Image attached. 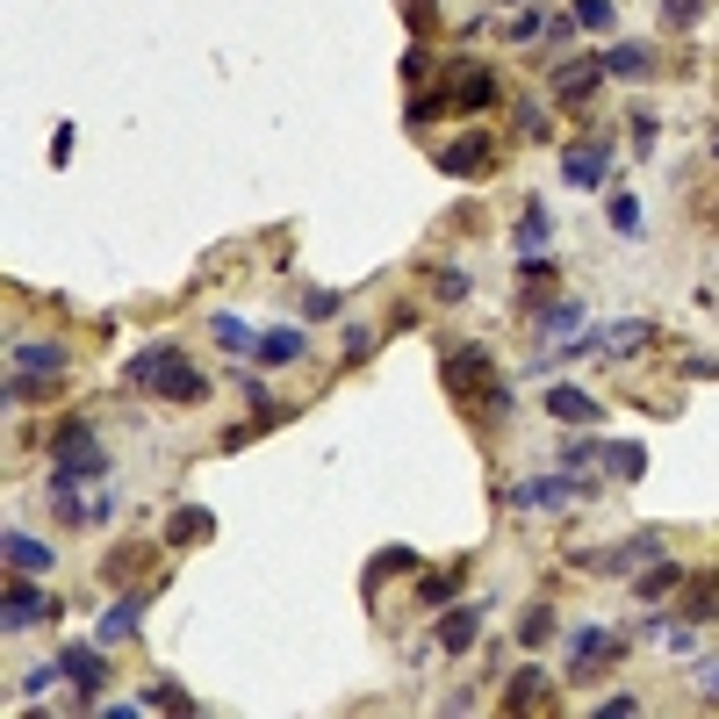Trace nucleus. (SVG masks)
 <instances>
[{
  "mask_svg": "<svg viewBox=\"0 0 719 719\" xmlns=\"http://www.w3.org/2000/svg\"><path fill=\"white\" fill-rule=\"evenodd\" d=\"M15 367H22V375H30V367H36V375H51V367H66V345H51V339H22V345H15Z\"/></svg>",
  "mask_w": 719,
  "mask_h": 719,
  "instance_id": "nucleus-23",
  "label": "nucleus"
},
{
  "mask_svg": "<svg viewBox=\"0 0 719 719\" xmlns=\"http://www.w3.org/2000/svg\"><path fill=\"white\" fill-rule=\"evenodd\" d=\"M439 94H446V108H461V116H482V108H497V72H490V66H453Z\"/></svg>",
  "mask_w": 719,
  "mask_h": 719,
  "instance_id": "nucleus-4",
  "label": "nucleus"
},
{
  "mask_svg": "<svg viewBox=\"0 0 719 719\" xmlns=\"http://www.w3.org/2000/svg\"><path fill=\"white\" fill-rule=\"evenodd\" d=\"M604 173H612V144H604V138L568 144V158H562V180H568V188H598Z\"/></svg>",
  "mask_w": 719,
  "mask_h": 719,
  "instance_id": "nucleus-9",
  "label": "nucleus"
},
{
  "mask_svg": "<svg viewBox=\"0 0 719 719\" xmlns=\"http://www.w3.org/2000/svg\"><path fill=\"white\" fill-rule=\"evenodd\" d=\"M403 15H411V22H417V30H425V0H403Z\"/></svg>",
  "mask_w": 719,
  "mask_h": 719,
  "instance_id": "nucleus-43",
  "label": "nucleus"
},
{
  "mask_svg": "<svg viewBox=\"0 0 719 719\" xmlns=\"http://www.w3.org/2000/svg\"><path fill=\"white\" fill-rule=\"evenodd\" d=\"M547 238H554V223H547V209L532 202V209H526V223H518V252L540 259V252H547Z\"/></svg>",
  "mask_w": 719,
  "mask_h": 719,
  "instance_id": "nucleus-24",
  "label": "nucleus"
},
{
  "mask_svg": "<svg viewBox=\"0 0 719 719\" xmlns=\"http://www.w3.org/2000/svg\"><path fill=\"white\" fill-rule=\"evenodd\" d=\"M684 576H691V568H676V562H648V568H640V598H648V604L676 598V590H684Z\"/></svg>",
  "mask_w": 719,
  "mask_h": 719,
  "instance_id": "nucleus-19",
  "label": "nucleus"
},
{
  "mask_svg": "<svg viewBox=\"0 0 719 719\" xmlns=\"http://www.w3.org/2000/svg\"><path fill=\"white\" fill-rule=\"evenodd\" d=\"M612 223H618V231H626V238H634V231H640V202H634V195H618V202H612Z\"/></svg>",
  "mask_w": 719,
  "mask_h": 719,
  "instance_id": "nucleus-37",
  "label": "nucleus"
},
{
  "mask_svg": "<svg viewBox=\"0 0 719 719\" xmlns=\"http://www.w3.org/2000/svg\"><path fill=\"white\" fill-rule=\"evenodd\" d=\"M138 618H144V598H122L116 612H108L102 626H94V640H102V648H116V640H130V634H138Z\"/></svg>",
  "mask_w": 719,
  "mask_h": 719,
  "instance_id": "nucleus-20",
  "label": "nucleus"
},
{
  "mask_svg": "<svg viewBox=\"0 0 719 719\" xmlns=\"http://www.w3.org/2000/svg\"><path fill=\"white\" fill-rule=\"evenodd\" d=\"M490 166H497V138L490 130H468V138H453L439 152V173H453V180H482Z\"/></svg>",
  "mask_w": 719,
  "mask_h": 719,
  "instance_id": "nucleus-5",
  "label": "nucleus"
},
{
  "mask_svg": "<svg viewBox=\"0 0 719 719\" xmlns=\"http://www.w3.org/2000/svg\"><path fill=\"white\" fill-rule=\"evenodd\" d=\"M532 705H547V676L540 669H518L511 691H504V712H532Z\"/></svg>",
  "mask_w": 719,
  "mask_h": 719,
  "instance_id": "nucleus-21",
  "label": "nucleus"
},
{
  "mask_svg": "<svg viewBox=\"0 0 719 719\" xmlns=\"http://www.w3.org/2000/svg\"><path fill=\"white\" fill-rule=\"evenodd\" d=\"M648 562H662V532H634L626 547H604L590 568H598V576H626V568H648Z\"/></svg>",
  "mask_w": 719,
  "mask_h": 719,
  "instance_id": "nucleus-10",
  "label": "nucleus"
},
{
  "mask_svg": "<svg viewBox=\"0 0 719 719\" xmlns=\"http://www.w3.org/2000/svg\"><path fill=\"white\" fill-rule=\"evenodd\" d=\"M51 475H66V482H102V475H108L102 439H94L86 425H66V432H58V461H51Z\"/></svg>",
  "mask_w": 719,
  "mask_h": 719,
  "instance_id": "nucleus-3",
  "label": "nucleus"
},
{
  "mask_svg": "<svg viewBox=\"0 0 719 719\" xmlns=\"http://www.w3.org/2000/svg\"><path fill=\"white\" fill-rule=\"evenodd\" d=\"M598 453H604L598 439H568V446H562V468H568V475H582V468L598 461Z\"/></svg>",
  "mask_w": 719,
  "mask_h": 719,
  "instance_id": "nucleus-33",
  "label": "nucleus"
},
{
  "mask_svg": "<svg viewBox=\"0 0 719 719\" xmlns=\"http://www.w3.org/2000/svg\"><path fill=\"white\" fill-rule=\"evenodd\" d=\"M604 72H612V80H648L655 51L648 44H612V51H604Z\"/></svg>",
  "mask_w": 719,
  "mask_h": 719,
  "instance_id": "nucleus-18",
  "label": "nucleus"
},
{
  "mask_svg": "<svg viewBox=\"0 0 719 719\" xmlns=\"http://www.w3.org/2000/svg\"><path fill=\"white\" fill-rule=\"evenodd\" d=\"M518 640H526V648H547L554 640V604H532V612L518 618Z\"/></svg>",
  "mask_w": 719,
  "mask_h": 719,
  "instance_id": "nucleus-27",
  "label": "nucleus"
},
{
  "mask_svg": "<svg viewBox=\"0 0 719 719\" xmlns=\"http://www.w3.org/2000/svg\"><path fill=\"white\" fill-rule=\"evenodd\" d=\"M618 648H626L618 626H582V634H568V676H598V662H612Z\"/></svg>",
  "mask_w": 719,
  "mask_h": 719,
  "instance_id": "nucleus-6",
  "label": "nucleus"
},
{
  "mask_svg": "<svg viewBox=\"0 0 719 719\" xmlns=\"http://www.w3.org/2000/svg\"><path fill=\"white\" fill-rule=\"evenodd\" d=\"M598 80H604V58H568V66H554L547 94H554V102H582Z\"/></svg>",
  "mask_w": 719,
  "mask_h": 719,
  "instance_id": "nucleus-12",
  "label": "nucleus"
},
{
  "mask_svg": "<svg viewBox=\"0 0 719 719\" xmlns=\"http://www.w3.org/2000/svg\"><path fill=\"white\" fill-rule=\"evenodd\" d=\"M547 417H562V425H590V417H604L598 396H582V389H547Z\"/></svg>",
  "mask_w": 719,
  "mask_h": 719,
  "instance_id": "nucleus-16",
  "label": "nucleus"
},
{
  "mask_svg": "<svg viewBox=\"0 0 719 719\" xmlns=\"http://www.w3.org/2000/svg\"><path fill=\"white\" fill-rule=\"evenodd\" d=\"M144 705H158V712H195V698H180L173 684H152V691H144Z\"/></svg>",
  "mask_w": 719,
  "mask_h": 719,
  "instance_id": "nucleus-35",
  "label": "nucleus"
},
{
  "mask_svg": "<svg viewBox=\"0 0 719 719\" xmlns=\"http://www.w3.org/2000/svg\"><path fill=\"white\" fill-rule=\"evenodd\" d=\"M166 540H173V547L209 540V511H202V504H180V511H173V526H166Z\"/></svg>",
  "mask_w": 719,
  "mask_h": 719,
  "instance_id": "nucleus-25",
  "label": "nucleus"
},
{
  "mask_svg": "<svg viewBox=\"0 0 719 719\" xmlns=\"http://www.w3.org/2000/svg\"><path fill=\"white\" fill-rule=\"evenodd\" d=\"M209 339H216V345H231V353H252V345H259L252 331L238 325V317H209Z\"/></svg>",
  "mask_w": 719,
  "mask_h": 719,
  "instance_id": "nucleus-29",
  "label": "nucleus"
},
{
  "mask_svg": "<svg viewBox=\"0 0 719 719\" xmlns=\"http://www.w3.org/2000/svg\"><path fill=\"white\" fill-rule=\"evenodd\" d=\"M432 634H439L446 655H468V648H475V634H482V612H475V604H446Z\"/></svg>",
  "mask_w": 719,
  "mask_h": 719,
  "instance_id": "nucleus-11",
  "label": "nucleus"
},
{
  "mask_svg": "<svg viewBox=\"0 0 719 719\" xmlns=\"http://www.w3.org/2000/svg\"><path fill=\"white\" fill-rule=\"evenodd\" d=\"M540 30H547V15H540V8H532V15H518V22H511V36H518V44H532V36H540Z\"/></svg>",
  "mask_w": 719,
  "mask_h": 719,
  "instance_id": "nucleus-40",
  "label": "nucleus"
},
{
  "mask_svg": "<svg viewBox=\"0 0 719 719\" xmlns=\"http://www.w3.org/2000/svg\"><path fill=\"white\" fill-rule=\"evenodd\" d=\"M712 152H719V138H712Z\"/></svg>",
  "mask_w": 719,
  "mask_h": 719,
  "instance_id": "nucleus-45",
  "label": "nucleus"
},
{
  "mask_svg": "<svg viewBox=\"0 0 719 719\" xmlns=\"http://www.w3.org/2000/svg\"><path fill=\"white\" fill-rule=\"evenodd\" d=\"M705 691H712V698H719V662H712V669H705Z\"/></svg>",
  "mask_w": 719,
  "mask_h": 719,
  "instance_id": "nucleus-44",
  "label": "nucleus"
},
{
  "mask_svg": "<svg viewBox=\"0 0 719 719\" xmlns=\"http://www.w3.org/2000/svg\"><path fill=\"white\" fill-rule=\"evenodd\" d=\"M303 317H339V295H331V288H309L303 295Z\"/></svg>",
  "mask_w": 719,
  "mask_h": 719,
  "instance_id": "nucleus-38",
  "label": "nucleus"
},
{
  "mask_svg": "<svg viewBox=\"0 0 719 719\" xmlns=\"http://www.w3.org/2000/svg\"><path fill=\"white\" fill-rule=\"evenodd\" d=\"M576 317H582V309H576V303H554V309H547V317H540V331H576Z\"/></svg>",
  "mask_w": 719,
  "mask_h": 719,
  "instance_id": "nucleus-39",
  "label": "nucleus"
},
{
  "mask_svg": "<svg viewBox=\"0 0 719 719\" xmlns=\"http://www.w3.org/2000/svg\"><path fill=\"white\" fill-rule=\"evenodd\" d=\"M144 562H152V547H144V540H130V547H116V554L102 562V582H130V568H144Z\"/></svg>",
  "mask_w": 719,
  "mask_h": 719,
  "instance_id": "nucleus-26",
  "label": "nucleus"
},
{
  "mask_svg": "<svg viewBox=\"0 0 719 719\" xmlns=\"http://www.w3.org/2000/svg\"><path fill=\"white\" fill-rule=\"evenodd\" d=\"M439 375H446V389L461 396V403L490 396V345H475V339H453V345L439 353Z\"/></svg>",
  "mask_w": 719,
  "mask_h": 719,
  "instance_id": "nucleus-2",
  "label": "nucleus"
},
{
  "mask_svg": "<svg viewBox=\"0 0 719 719\" xmlns=\"http://www.w3.org/2000/svg\"><path fill=\"white\" fill-rule=\"evenodd\" d=\"M130 381H138L144 396H158V403H209V375L180 353V345H144V353L130 360Z\"/></svg>",
  "mask_w": 719,
  "mask_h": 719,
  "instance_id": "nucleus-1",
  "label": "nucleus"
},
{
  "mask_svg": "<svg viewBox=\"0 0 719 719\" xmlns=\"http://www.w3.org/2000/svg\"><path fill=\"white\" fill-rule=\"evenodd\" d=\"M432 295H439V303H468V274L461 267H439V274H432Z\"/></svg>",
  "mask_w": 719,
  "mask_h": 719,
  "instance_id": "nucleus-32",
  "label": "nucleus"
},
{
  "mask_svg": "<svg viewBox=\"0 0 719 719\" xmlns=\"http://www.w3.org/2000/svg\"><path fill=\"white\" fill-rule=\"evenodd\" d=\"M576 497H582L576 475H532V482H518V490H511L518 511H568Z\"/></svg>",
  "mask_w": 719,
  "mask_h": 719,
  "instance_id": "nucleus-8",
  "label": "nucleus"
},
{
  "mask_svg": "<svg viewBox=\"0 0 719 719\" xmlns=\"http://www.w3.org/2000/svg\"><path fill=\"white\" fill-rule=\"evenodd\" d=\"M367 353H375V339H367V331L353 325V331H345V360H367Z\"/></svg>",
  "mask_w": 719,
  "mask_h": 719,
  "instance_id": "nucleus-41",
  "label": "nucleus"
},
{
  "mask_svg": "<svg viewBox=\"0 0 719 719\" xmlns=\"http://www.w3.org/2000/svg\"><path fill=\"white\" fill-rule=\"evenodd\" d=\"M698 8H705V0H662V22H669V30H691Z\"/></svg>",
  "mask_w": 719,
  "mask_h": 719,
  "instance_id": "nucleus-36",
  "label": "nucleus"
},
{
  "mask_svg": "<svg viewBox=\"0 0 719 719\" xmlns=\"http://www.w3.org/2000/svg\"><path fill=\"white\" fill-rule=\"evenodd\" d=\"M252 360L259 367H288V360H303V331H259V345H252Z\"/></svg>",
  "mask_w": 719,
  "mask_h": 719,
  "instance_id": "nucleus-17",
  "label": "nucleus"
},
{
  "mask_svg": "<svg viewBox=\"0 0 719 719\" xmlns=\"http://www.w3.org/2000/svg\"><path fill=\"white\" fill-rule=\"evenodd\" d=\"M36 618H44V598L30 590V576H15L8 582V604H0V626H8V634H30Z\"/></svg>",
  "mask_w": 719,
  "mask_h": 719,
  "instance_id": "nucleus-13",
  "label": "nucleus"
},
{
  "mask_svg": "<svg viewBox=\"0 0 719 719\" xmlns=\"http://www.w3.org/2000/svg\"><path fill=\"white\" fill-rule=\"evenodd\" d=\"M417 598H425V604H453V598H461V576H453V568H439V576L417 582Z\"/></svg>",
  "mask_w": 719,
  "mask_h": 719,
  "instance_id": "nucleus-31",
  "label": "nucleus"
},
{
  "mask_svg": "<svg viewBox=\"0 0 719 719\" xmlns=\"http://www.w3.org/2000/svg\"><path fill=\"white\" fill-rule=\"evenodd\" d=\"M612 15H618L612 0H576V22H582V30H612Z\"/></svg>",
  "mask_w": 719,
  "mask_h": 719,
  "instance_id": "nucleus-34",
  "label": "nucleus"
},
{
  "mask_svg": "<svg viewBox=\"0 0 719 719\" xmlns=\"http://www.w3.org/2000/svg\"><path fill=\"white\" fill-rule=\"evenodd\" d=\"M396 568H417V554H411V547H381L375 562H367V582H389Z\"/></svg>",
  "mask_w": 719,
  "mask_h": 719,
  "instance_id": "nucleus-30",
  "label": "nucleus"
},
{
  "mask_svg": "<svg viewBox=\"0 0 719 719\" xmlns=\"http://www.w3.org/2000/svg\"><path fill=\"white\" fill-rule=\"evenodd\" d=\"M691 375H705V381H719V360H691Z\"/></svg>",
  "mask_w": 719,
  "mask_h": 719,
  "instance_id": "nucleus-42",
  "label": "nucleus"
},
{
  "mask_svg": "<svg viewBox=\"0 0 719 719\" xmlns=\"http://www.w3.org/2000/svg\"><path fill=\"white\" fill-rule=\"evenodd\" d=\"M684 626H705V618H719V576H684Z\"/></svg>",
  "mask_w": 719,
  "mask_h": 719,
  "instance_id": "nucleus-15",
  "label": "nucleus"
},
{
  "mask_svg": "<svg viewBox=\"0 0 719 719\" xmlns=\"http://www.w3.org/2000/svg\"><path fill=\"white\" fill-rule=\"evenodd\" d=\"M590 339V360H626V353H640V345H655L662 331L648 325V317H626V325H604V331H582Z\"/></svg>",
  "mask_w": 719,
  "mask_h": 719,
  "instance_id": "nucleus-7",
  "label": "nucleus"
},
{
  "mask_svg": "<svg viewBox=\"0 0 719 719\" xmlns=\"http://www.w3.org/2000/svg\"><path fill=\"white\" fill-rule=\"evenodd\" d=\"M8 568H15V576H36V568H51V547L30 540V532H8Z\"/></svg>",
  "mask_w": 719,
  "mask_h": 719,
  "instance_id": "nucleus-22",
  "label": "nucleus"
},
{
  "mask_svg": "<svg viewBox=\"0 0 719 719\" xmlns=\"http://www.w3.org/2000/svg\"><path fill=\"white\" fill-rule=\"evenodd\" d=\"M58 669H66L72 684H80V698H94V691H108V662L94 648H66L58 655Z\"/></svg>",
  "mask_w": 719,
  "mask_h": 719,
  "instance_id": "nucleus-14",
  "label": "nucleus"
},
{
  "mask_svg": "<svg viewBox=\"0 0 719 719\" xmlns=\"http://www.w3.org/2000/svg\"><path fill=\"white\" fill-rule=\"evenodd\" d=\"M604 468H612L618 482H640V468H648V453H640V446H604Z\"/></svg>",
  "mask_w": 719,
  "mask_h": 719,
  "instance_id": "nucleus-28",
  "label": "nucleus"
}]
</instances>
